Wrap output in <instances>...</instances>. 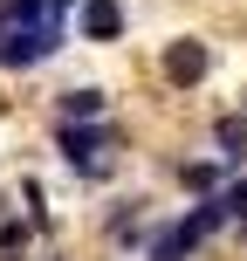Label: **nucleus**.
<instances>
[{"mask_svg": "<svg viewBox=\"0 0 247 261\" xmlns=\"http://www.w3.org/2000/svg\"><path fill=\"white\" fill-rule=\"evenodd\" d=\"M62 21H35V28H7L0 35V69H35V62H48L55 48H62Z\"/></svg>", "mask_w": 247, "mask_h": 261, "instance_id": "nucleus-1", "label": "nucleus"}, {"mask_svg": "<svg viewBox=\"0 0 247 261\" xmlns=\"http://www.w3.org/2000/svg\"><path fill=\"white\" fill-rule=\"evenodd\" d=\"M206 76H213V48H206L199 35L165 41V83H172V90H199Z\"/></svg>", "mask_w": 247, "mask_h": 261, "instance_id": "nucleus-2", "label": "nucleus"}, {"mask_svg": "<svg viewBox=\"0 0 247 261\" xmlns=\"http://www.w3.org/2000/svg\"><path fill=\"white\" fill-rule=\"evenodd\" d=\"M55 151L83 172V165H96V151H117V130H110L103 117L96 124H55Z\"/></svg>", "mask_w": 247, "mask_h": 261, "instance_id": "nucleus-3", "label": "nucleus"}, {"mask_svg": "<svg viewBox=\"0 0 247 261\" xmlns=\"http://www.w3.org/2000/svg\"><path fill=\"white\" fill-rule=\"evenodd\" d=\"M199 241H206V227H199V220H193V213H185V220H179V227H158V234H151V241H144V248H151V261H185V254H193V248H199Z\"/></svg>", "mask_w": 247, "mask_h": 261, "instance_id": "nucleus-4", "label": "nucleus"}, {"mask_svg": "<svg viewBox=\"0 0 247 261\" xmlns=\"http://www.w3.org/2000/svg\"><path fill=\"white\" fill-rule=\"evenodd\" d=\"M103 110H110V96H103V90H90V83L55 96V124H96Z\"/></svg>", "mask_w": 247, "mask_h": 261, "instance_id": "nucleus-5", "label": "nucleus"}, {"mask_svg": "<svg viewBox=\"0 0 247 261\" xmlns=\"http://www.w3.org/2000/svg\"><path fill=\"white\" fill-rule=\"evenodd\" d=\"M117 35H124L117 0H83V41H117Z\"/></svg>", "mask_w": 247, "mask_h": 261, "instance_id": "nucleus-6", "label": "nucleus"}, {"mask_svg": "<svg viewBox=\"0 0 247 261\" xmlns=\"http://www.w3.org/2000/svg\"><path fill=\"white\" fill-rule=\"evenodd\" d=\"M220 158H193V165H179V186H185V193H193V199H213V193H220Z\"/></svg>", "mask_w": 247, "mask_h": 261, "instance_id": "nucleus-7", "label": "nucleus"}, {"mask_svg": "<svg viewBox=\"0 0 247 261\" xmlns=\"http://www.w3.org/2000/svg\"><path fill=\"white\" fill-rule=\"evenodd\" d=\"M213 144H220V165H240L247 158V117H220L213 124Z\"/></svg>", "mask_w": 247, "mask_h": 261, "instance_id": "nucleus-8", "label": "nucleus"}, {"mask_svg": "<svg viewBox=\"0 0 247 261\" xmlns=\"http://www.w3.org/2000/svg\"><path fill=\"white\" fill-rule=\"evenodd\" d=\"M28 234H35V227H28V220H0V261H21V248H28Z\"/></svg>", "mask_w": 247, "mask_h": 261, "instance_id": "nucleus-9", "label": "nucleus"}, {"mask_svg": "<svg viewBox=\"0 0 247 261\" xmlns=\"http://www.w3.org/2000/svg\"><path fill=\"white\" fill-rule=\"evenodd\" d=\"M220 206H227V220H234V227H247V179L227 186V193H220Z\"/></svg>", "mask_w": 247, "mask_h": 261, "instance_id": "nucleus-10", "label": "nucleus"}, {"mask_svg": "<svg viewBox=\"0 0 247 261\" xmlns=\"http://www.w3.org/2000/svg\"><path fill=\"white\" fill-rule=\"evenodd\" d=\"M110 234H117V241H138V199H124V206L110 213Z\"/></svg>", "mask_w": 247, "mask_h": 261, "instance_id": "nucleus-11", "label": "nucleus"}, {"mask_svg": "<svg viewBox=\"0 0 247 261\" xmlns=\"http://www.w3.org/2000/svg\"><path fill=\"white\" fill-rule=\"evenodd\" d=\"M0 220H7V193H0Z\"/></svg>", "mask_w": 247, "mask_h": 261, "instance_id": "nucleus-12", "label": "nucleus"}]
</instances>
